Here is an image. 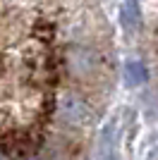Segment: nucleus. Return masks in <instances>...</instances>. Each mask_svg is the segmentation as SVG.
<instances>
[{
  "label": "nucleus",
  "instance_id": "obj_1",
  "mask_svg": "<svg viewBox=\"0 0 158 160\" xmlns=\"http://www.w3.org/2000/svg\"><path fill=\"white\" fill-rule=\"evenodd\" d=\"M58 112L67 124H74V127H84L93 120V108L74 93H65L58 100Z\"/></svg>",
  "mask_w": 158,
  "mask_h": 160
},
{
  "label": "nucleus",
  "instance_id": "obj_2",
  "mask_svg": "<svg viewBox=\"0 0 158 160\" xmlns=\"http://www.w3.org/2000/svg\"><path fill=\"white\" fill-rule=\"evenodd\" d=\"M122 77H125V86H129V88L141 86V84L149 79L146 62L144 60H127L125 62V69H122Z\"/></svg>",
  "mask_w": 158,
  "mask_h": 160
},
{
  "label": "nucleus",
  "instance_id": "obj_3",
  "mask_svg": "<svg viewBox=\"0 0 158 160\" xmlns=\"http://www.w3.org/2000/svg\"><path fill=\"white\" fill-rule=\"evenodd\" d=\"M115 143H118V120L113 117L101 132V155L103 160H115Z\"/></svg>",
  "mask_w": 158,
  "mask_h": 160
},
{
  "label": "nucleus",
  "instance_id": "obj_4",
  "mask_svg": "<svg viewBox=\"0 0 158 160\" xmlns=\"http://www.w3.org/2000/svg\"><path fill=\"white\" fill-rule=\"evenodd\" d=\"M141 27V5L139 0H125L122 2V29L134 33Z\"/></svg>",
  "mask_w": 158,
  "mask_h": 160
},
{
  "label": "nucleus",
  "instance_id": "obj_5",
  "mask_svg": "<svg viewBox=\"0 0 158 160\" xmlns=\"http://www.w3.org/2000/svg\"><path fill=\"white\" fill-rule=\"evenodd\" d=\"M34 33L39 36V38H43V41H48V38H53V27H43V24H39V27L34 29Z\"/></svg>",
  "mask_w": 158,
  "mask_h": 160
}]
</instances>
